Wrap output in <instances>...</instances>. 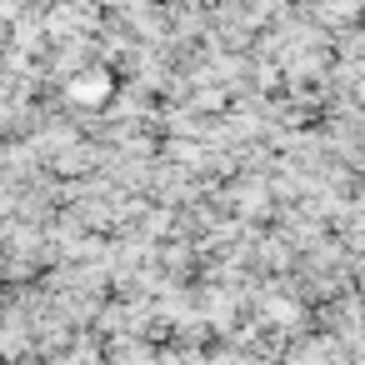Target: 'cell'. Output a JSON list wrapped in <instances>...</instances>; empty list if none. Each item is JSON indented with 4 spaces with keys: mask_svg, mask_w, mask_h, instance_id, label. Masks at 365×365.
I'll return each mask as SVG.
<instances>
[{
    "mask_svg": "<svg viewBox=\"0 0 365 365\" xmlns=\"http://www.w3.org/2000/svg\"><path fill=\"white\" fill-rule=\"evenodd\" d=\"M110 96H115V81H110L106 71H86V76H71V86H66V101H71V106H86V110L106 106Z\"/></svg>",
    "mask_w": 365,
    "mask_h": 365,
    "instance_id": "1",
    "label": "cell"
}]
</instances>
